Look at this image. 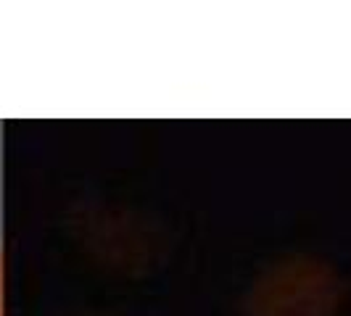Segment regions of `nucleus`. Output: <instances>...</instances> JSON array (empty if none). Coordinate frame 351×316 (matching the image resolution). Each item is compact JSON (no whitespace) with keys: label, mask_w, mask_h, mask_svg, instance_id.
I'll return each instance as SVG.
<instances>
[{"label":"nucleus","mask_w":351,"mask_h":316,"mask_svg":"<svg viewBox=\"0 0 351 316\" xmlns=\"http://www.w3.org/2000/svg\"><path fill=\"white\" fill-rule=\"evenodd\" d=\"M335 303L333 277L312 261H285L262 282H256L248 314L251 316H328Z\"/></svg>","instance_id":"1"},{"label":"nucleus","mask_w":351,"mask_h":316,"mask_svg":"<svg viewBox=\"0 0 351 316\" xmlns=\"http://www.w3.org/2000/svg\"><path fill=\"white\" fill-rule=\"evenodd\" d=\"M0 316H3V266H0Z\"/></svg>","instance_id":"2"}]
</instances>
